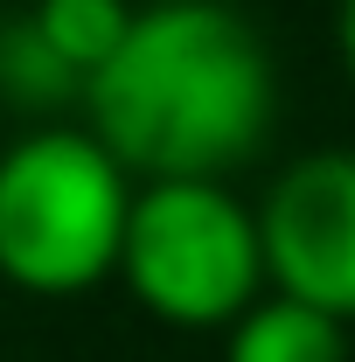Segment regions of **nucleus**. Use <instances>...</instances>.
Instances as JSON below:
<instances>
[{
	"instance_id": "f257e3e1",
	"label": "nucleus",
	"mask_w": 355,
	"mask_h": 362,
	"mask_svg": "<svg viewBox=\"0 0 355 362\" xmlns=\"http://www.w3.org/2000/svg\"><path fill=\"white\" fill-rule=\"evenodd\" d=\"M272 112V56L223 0L139 7L84 90V126L133 181H230L265 146Z\"/></svg>"
},
{
	"instance_id": "f03ea898",
	"label": "nucleus",
	"mask_w": 355,
	"mask_h": 362,
	"mask_svg": "<svg viewBox=\"0 0 355 362\" xmlns=\"http://www.w3.org/2000/svg\"><path fill=\"white\" fill-rule=\"evenodd\" d=\"M139 181L91 126H35L0 146V286L28 300H77L119 279V244Z\"/></svg>"
},
{
	"instance_id": "7ed1b4c3",
	"label": "nucleus",
	"mask_w": 355,
	"mask_h": 362,
	"mask_svg": "<svg viewBox=\"0 0 355 362\" xmlns=\"http://www.w3.org/2000/svg\"><path fill=\"white\" fill-rule=\"evenodd\" d=\"M119 286L161 327L223 334L272 293L258 209L230 181H139L119 244Z\"/></svg>"
},
{
	"instance_id": "20e7f679",
	"label": "nucleus",
	"mask_w": 355,
	"mask_h": 362,
	"mask_svg": "<svg viewBox=\"0 0 355 362\" xmlns=\"http://www.w3.org/2000/svg\"><path fill=\"white\" fill-rule=\"evenodd\" d=\"M251 209L272 293L355 320V146H313L286 160Z\"/></svg>"
},
{
	"instance_id": "39448f33",
	"label": "nucleus",
	"mask_w": 355,
	"mask_h": 362,
	"mask_svg": "<svg viewBox=\"0 0 355 362\" xmlns=\"http://www.w3.org/2000/svg\"><path fill=\"white\" fill-rule=\"evenodd\" d=\"M223 362H349V320L265 293L244 320L223 327Z\"/></svg>"
},
{
	"instance_id": "423d86ee",
	"label": "nucleus",
	"mask_w": 355,
	"mask_h": 362,
	"mask_svg": "<svg viewBox=\"0 0 355 362\" xmlns=\"http://www.w3.org/2000/svg\"><path fill=\"white\" fill-rule=\"evenodd\" d=\"M0 105H14L21 119L56 126L63 112L84 105V77L35 35V21H0Z\"/></svg>"
},
{
	"instance_id": "0eeeda50",
	"label": "nucleus",
	"mask_w": 355,
	"mask_h": 362,
	"mask_svg": "<svg viewBox=\"0 0 355 362\" xmlns=\"http://www.w3.org/2000/svg\"><path fill=\"white\" fill-rule=\"evenodd\" d=\"M133 0H35L28 7V21H35V35H42L77 77H84V90H91V77L119 56V42H126V28H133Z\"/></svg>"
},
{
	"instance_id": "6e6552de",
	"label": "nucleus",
	"mask_w": 355,
	"mask_h": 362,
	"mask_svg": "<svg viewBox=\"0 0 355 362\" xmlns=\"http://www.w3.org/2000/svg\"><path fill=\"white\" fill-rule=\"evenodd\" d=\"M334 42H342V63L355 77V0H342V14H334Z\"/></svg>"
}]
</instances>
